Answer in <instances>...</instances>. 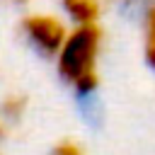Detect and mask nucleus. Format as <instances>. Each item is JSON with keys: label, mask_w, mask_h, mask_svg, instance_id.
<instances>
[{"label": "nucleus", "mask_w": 155, "mask_h": 155, "mask_svg": "<svg viewBox=\"0 0 155 155\" xmlns=\"http://www.w3.org/2000/svg\"><path fill=\"white\" fill-rule=\"evenodd\" d=\"M99 48H102V29L97 22L75 24V29L68 31L58 51V73L78 92H92L99 82L97 75Z\"/></svg>", "instance_id": "1"}, {"label": "nucleus", "mask_w": 155, "mask_h": 155, "mask_svg": "<svg viewBox=\"0 0 155 155\" xmlns=\"http://www.w3.org/2000/svg\"><path fill=\"white\" fill-rule=\"evenodd\" d=\"M22 31L27 34V39L46 56H58L68 31L63 27V22L53 15H44V12H34L27 15L22 19Z\"/></svg>", "instance_id": "2"}, {"label": "nucleus", "mask_w": 155, "mask_h": 155, "mask_svg": "<svg viewBox=\"0 0 155 155\" xmlns=\"http://www.w3.org/2000/svg\"><path fill=\"white\" fill-rule=\"evenodd\" d=\"M63 7L75 19V24H90L99 19L104 0H63Z\"/></svg>", "instance_id": "3"}, {"label": "nucleus", "mask_w": 155, "mask_h": 155, "mask_svg": "<svg viewBox=\"0 0 155 155\" xmlns=\"http://www.w3.org/2000/svg\"><path fill=\"white\" fill-rule=\"evenodd\" d=\"M143 53L148 65L155 70V0L145 5L143 15Z\"/></svg>", "instance_id": "4"}, {"label": "nucleus", "mask_w": 155, "mask_h": 155, "mask_svg": "<svg viewBox=\"0 0 155 155\" xmlns=\"http://www.w3.org/2000/svg\"><path fill=\"white\" fill-rule=\"evenodd\" d=\"M22 109H24V99L22 97H10V99H5L2 102V114L5 116H19L22 114Z\"/></svg>", "instance_id": "5"}, {"label": "nucleus", "mask_w": 155, "mask_h": 155, "mask_svg": "<svg viewBox=\"0 0 155 155\" xmlns=\"http://www.w3.org/2000/svg\"><path fill=\"white\" fill-rule=\"evenodd\" d=\"M51 155H80V148H78L75 143H70V140H65V143H61V145H56Z\"/></svg>", "instance_id": "6"}]
</instances>
